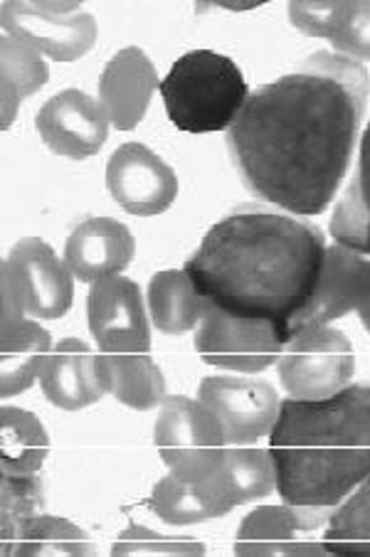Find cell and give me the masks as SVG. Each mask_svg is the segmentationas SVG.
<instances>
[{"label":"cell","mask_w":370,"mask_h":557,"mask_svg":"<svg viewBox=\"0 0 370 557\" xmlns=\"http://www.w3.org/2000/svg\"><path fill=\"white\" fill-rule=\"evenodd\" d=\"M368 91L363 64L326 50L255 89L227 128L245 188L292 215H321L350 169Z\"/></svg>","instance_id":"1"},{"label":"cell","mask_w":370,"mask_h":557,"mask_svg":"<svg viewBox=\"0 0 370 557\" xmlns=\"http://www.w3.org/2000/svg\"><path fill=\"white\" fill-rule=\"evenodd\" d=\"M326 237L311 222L243 206L212 227L185 272L202 299L276 326L284 341L317 292Z\"/></svg>","instance_id":"2"},{"label":"cell","mask_w":370,"mask_h":557,"mask_svg":"<svg viewBox=\"0 0 370 557\" xmlns=\"http://www.w3.org/2000/svg\"><path fill=\"white\" fill-rule=\"evenodd\" d=\"M270 454L286 506L336 510L370 476V383L326 400H284Z\"/></svg>","instance_id":"3"},{"label":"cell","mask_w":370,"mask_h":557,"mask_svg":"<svg viewBox=\"0 0 370 557\" xmlns=\"http://www.w3.org/2000/svg\"><path fill=\"white\" fill-rule=\"evenodd\" d=\"M159 89L173 126L185 134L227 132L249 99L237 64L212 50L175 60Z\"/></svg>","instance_id":"4"},{"label":"cell","mask_w":370,"mask_h":557,"mask_svg":"<svg viewBox=\"0 0 370 557\" xmlns=\"http://www.w3.org/2000/svg\"><path fill=\"white\" fill-rule=\"evenodd\" d=\"M67 262L37 237H25L3 259L0 323L23 319H62L70 311L74 284Z\"/></svg>","instance_id":"5"},{"label":"cell","mask_w":370,"mask_h":557,"mask_svg":"<svg viewBox=\"0 0 370 557\" xmlns=\"http://www.w3.org/2000/svg\"><path fill=\"white\" fill-rule=\"evenodd\" d=\"M153 440L165 467L185 481L215 476L230 447L218 414L200 400L183 395L163 400Z\"/></svg>","instance_id":"6"},{"label":"cell","mask_w":370,"mask_h":557,"mask_svg":"<svg viewBox=\"0 0 370 557\" xmlns=\"http://www.w3.org/2000/svg\"><path fill=\"white\" fill-rule=\"evenodd\" d=\"M356 370L350 341L329 326L301 329L280 356V380L292 400H326L348 387Z\"/></svg>","instance_id":"7"},{"label":"cell","mask_w":370,"mask_h":557,"mask_svg":"<svg viewBox=\"0 0 370 557\" xmlns=\"http://www.w3.org/2000/svg\"><path fill=\"white\" fill-rule=\"evenodd\" d=\"M286 341L276 326L267 321L245 319L206 301L196 333V350L208 366L235 373H262L276 363Z\"/></svg>","instance_id":"8"},{"label":"cell","mask_w":370,"mask_h":557,"mask_svg":"<svg viewBox=\"0 0 370 557\" xmlns=\"http://www.w3.org/2000/svg\"><path fill=\"white\" fill-rule=\"evenodd\" d=\"M200 403L222 422L230 447H247L272 432L280 414L276 389L255 377L212 375L200 383Z\"/></svg>","instance_id":"9"},{"label":"cell","mask_w":370,"mask_h":557,"mask_svg":"<svg viewBox=\"0 0 370 557\" xmlns=\"http://www.w3.org/2000/svg\"><path fill=\"white\" fill-rule=\"evenodd\" d=\"M87 319L101 352H151L144 296L132 278L114 274L91 282Z\"/></svg>","instance_id":"10"},{"label":"cell","mask_w":370,"mask_h":557,"mask_svg":"<svg viewBox=\"0 0 370 557\" xmlns=\"http://www.w3.org/2000/svg\"><path fill=\"white\" fill-rule=\"evenodd\" d=\"M107 188L128 215L151 218L173 206L178 175L144 144H124L107 163Z\"/></svg>","instance_id":"11"},{"label":"cell","mask_w":370,"mask_h":557,"mask_svg":"<svg viewBox=\"0 0 370 557\" xmlns=\"http://www.w3.org/2000/svg\"><path fill=\"white\" fill-rule=\"evenodd\" d=\"M35 124L52 153L85 161L107 144L111 122L101 101H95L79 89H64L45 101Z\"/></svg>","instance_id":"12"},{"label":"cell","mask_w":370,"mask_h":557,"mask_svg":"<svg viewBox=\"0 0 370 557\" xmlns=\"http://www.w3.org/2000/svg\"><path fill=\"white\" fill-rule=\"evenodd\" d=\"M333 510L259 506L239 523L237 555H331L326 543L301 541V533L329 523Z\"/></svg>","instance_id":"13"},{"label":"cell","mask_w":370,"mask_h":557,"mask_svg":"<svg viewBox=\"0 0 370 557\" xmlns=\"http://www.w3.org/2000/svg\"><path fill=\"white\" fill-rule=\"evenodd\" d=\"M3 33L21 37L54 62H74L97 42V21L89 13L50 15L35 3H3Z\"/></svg>","instance_id":"14"},{"label":"cell","mask_w":370,"mask_h":557,"mask_svg":"<svg viewBox=\"0 0 370 557\" xmlns=\"http://www.w3.org/2000/svg\"><path fill=\"white\" fill-rule=\"evenodd\" d=\"M368 282V255L354 252V249L338 243L333 247H326L317 292H313L309 306L299 315V321H296V333L309 326H326V323L341 319V315H346L348 311H354L360 296L366 292Z\"/></svg>","instance_id":"15"},{"label":"cell","mask_w":370,"mask_h":557,"mask_svg":"<svg viewBox=\"0 0 370 557\" xmlns=\"http://www.w3.org/2000/svg\"><path fill=\"white\" fill-rule=\"evenodd\" d=\"M161 87L153 62L141 48H124L99 77V101L119 132H132L146 116L153 89Z\"/></svg>","instance_id":"16"},{"label":"cell","mask_w":370,"mask_h":557,"mask_svg":"<svg viewBox=\"0 0 370 557\" xmlns=\"http://www.w3.org/2000/svg\"><path fill=\"white\" fill-rule=\"evenodd\" d=\"M40 385L45 397L67 412L85 410L107 395L99 356L79 338H64L54 346L40 373Z\"/></svg>","instance_id":"17"},{"label":"cell","mask_w":370,"mask_h":557,"mask_svg":"<svg viewBox=\"0 0 370 557\" xmlns=\"http://www.w3.org/2000/svg\"><path fill=\"white\" fill-rule=\"evenodd\" d=\"M136 243L122 222L111 218H91L72 232L64 245V262L79 282L114 276L132 264Z\"/></svg>","instance_id":"18"},{"label":"cell","mask_w":370,"mask_h":557,"mask_svg":"<svg viewBox=\"0 0 370 557\" xmlns=\"http://www.w3.org/2000/svg\"><path fill=\"white\" fill-rule=\"evenodd\" d=\"M148 506L163 523L169 525H193L220 518L233 510V500L220 488L218 476L206 481H185L173 476L161 479L156 484Z\"/></svg>","instance_id":"19"},{"label":"cell","mask_w":370,"mask_h":557,"mask_svg":"<svg viewBox=\"0 0 370 557\" xmlns=\"http://www.w3.org/2000/svg\"><path fill=\"white\" fill-rule=\"evenodd\" d=\"M99 370L107 395L132 410H153L165 400V380L151 352H101Z\"/></svg>","instance_id":"20"},{"label":"cell","mask_w":370,"mask_h":557,"mask_svg":"<svg viewBox=\"0 0 370 557\" xmlns=\"http://www.w3.org/2000/svg\"><path fill=\"white\" fill-rule=\"evenodd\" d=\"M52 352V338L35 321L3 323V370H0V395L13 397L25 393L40 377Z\"/></svg>","instance_id":"21"},{"label":"cell","mask_w":370,"mask_h":557,"mask_svg":"<svg viewBox=\"0 0 370 557\" xmlns=\"http://www.w3.org/2000/svg\"><path fill=\"white\" fill-rule=\"evenodd\" d=\"M0 535L3 555H97L89 535L58 516H27Z\"/></svg>","instance_id":"22"},{"label":"cell","mask_w":370,"mask_h":557,"mask_svg":"<svg viewBox=\"0 0 370 557\" xmlns=\"http://www.w3.org/2000/svg\"><path fill=\"white\" fill-rule=\"evenodd\" d=\"M202 309H206V299L198 294L185 269L159 272L148 284L151 321L156 329L169 336H181V333L196 329L202 319Z\"/></svg>","instance_id":"23"},{"label":"cell","mask_w":370,"mask_h":557,"mask_svg":"<svg viewBox=\"0 0 370 557\" xmlns=\"http://www.w3.org/2000/svg\"><path fill=\"white\" fill-rule=\"evenodd\" d=\"M331 237L338 245L370 257V124L360 138L354 178L333 210Z\"/></svg>","instance_id":"24"},{"label":"cell","mask_w":370,"mask_h":557,"mask_svg":"<svg viewBox=\"0 0 370 557\" xmlns=\"http://www.w3.org/2000/svg\"><path fill=\"white\" fill-rule=\"evenodd\" d=\"M50 451L45 426L21 407L0 410V471L8 476H35Z\"/></svg>","instance_id":"25"},{"label":"cell","mask_w":370,"mask_h":557,"mask_svg":"<svg viewBox=\"0 0 370 557\" xmlns=\"http://www.w3.org/2000/svg\"><path fill=\"white\" fill-rule=\"evenodd\" d=\"M50 79L42 52L21 37L3 33L0 42V95H3V128L13 124L17 107L25 97L40 91Z\"/></svg>","instance_id":"26"},{"label":"cell","mask_w":370,"mask_h":557,"mask_svg":"<svg viewBox=\"0 0 370 557\" xmlns=\"http://www.w3.org/2000/svg\"><path fill=\"white\" fill-rule=\"evenodd\" d=\"M215 476L233 506L252 504V500L270 496L276 488L274 459L264 449L227 447L225 461Z\"/></svg>","instance_id":"27"},{"label":"cell","mask_w":370,"mask_h":557,"mask_svg":"<svg viewBox=\"0 0 370 557\" xmlns=\"http://www.w3.org/2000/svg\"><path fill=\"white\" fill-rule=\"evenodd\" d=\"M323 543L331 555H370V476L333 510Z\"/></svg>","instance_id":"28"},{"label":"cell","mask_w":370,"mask_h":557,"mask_svg":"<svg viewBox=\"0 0 370 557\" xmlns=\"http://www.w3.org/2000/svg\"><path fill=\"white\" fill-rule=\"evenodd\" d=\"M329 40L354 60H370V3H338Z\"/></svg>","instance_id":"29"},{"label":"cell","mask_w":370,"mask_h":557,"mask_svg":"<svg viewBox=\"0 0 370 557\" xmlns=\"http://www.w3.org/2000/svg\"><path fill=\"white\" fill-rule=\"evenodd\" d=\"M114 555H206V545L196 541H175L144 525H128L111 547Z\"/></svg>","instance_id":"30"},{"label":"cell","mask_w":370,"mask_h":557,"mask_svg":"<svg viewBox=\"0 0 370 557\" xmlns=\"http://www.w3.org/2000/svg\"><path fill=\"white\" fill-rule=\"evenodd\" d=\"M42 508V488L37 476H8L3 473V504H0V531L17 525Z\"/></svg>","instance_id":"31"},{"label":"cell","mask_w":370,"mask_h":557,"mask_svg":"<svg viewBox=\"0 0 370 557\" xmlns=\"http://www.w3.org/2000/svg\"><path fill=\"white\" fill-rule=\"evenodd\" d=\"M336 13L338 3H289L292 25L311 37H326V40Z\"/></svg>","instance_id":"32"},{"label":"cell","mask_w":370,"mask_h":557,"mask_svg":"<svg viewBox=\"0 0 370 557\" xmlns=\"http://www.w3.org/2000/svg\"><path fill=\"white\" fill-rule=\"evenodd\" d=\"M37 11L42 13H50V15H74V13H82L79 3H35Z\"/></svg>","instance_id":"33"},{"label":"cell","mask_w":370,"mask_h":557,"mask_svg":"<svg viewBox=\"0 0 370 557\" xmlns=\"http://www.w3.org/2000/svg\"><path fill=\"white\" fill-rule=\"evenodd\" d=\"M356 311H358V315H360V323H363V329L370 333V282H368V286H366L363 296H360Z\"/></svg>","instance_id":"34"}]
</instances>
